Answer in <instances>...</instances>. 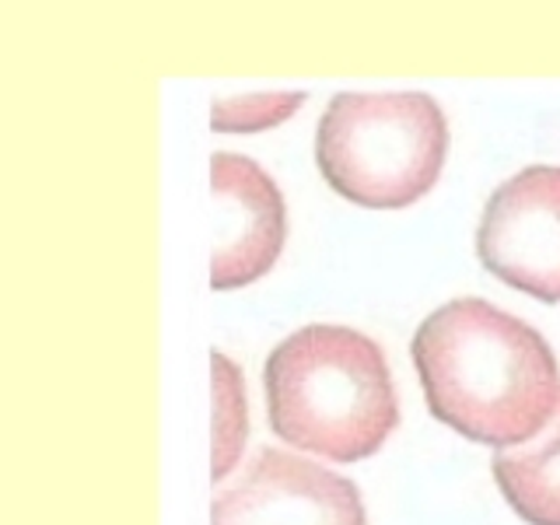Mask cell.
I'll list each match as a JSON object with an SVG mask.
<instances>
[{
	"instance_id": "ba28073f",
	"label": "cell",
	"mask_w": 560,
	"mask_h": 525,
	"mask_svg": "<svg viewBox=\"0 0 560 525\" xmlns=\"http://www.w3.org/2000/svg\"><path fill=\"white\" fill-rule=\"evenodd\" d=\"M302 98L305 95H256V98L242 102V105L224 102L221 109H228V113L238 109V116L218 119V130H259V127H270V122L284 119Z\"/></svg>"
},
{
	"instance_id": "52a82bcc",
	"label": "cell",
	"mask_w": 560,
	"mask_h": 525,
	"mask_svg": "<svg viewBox=\"0 0 560 525\" xmlns=\"http://www.w3.org/2000/svg\"><path fill=\"white\" fill-rule=\"evenodd\" d=\"M494 480L529 525H560V420L547 442L529 452L498 448Z\"/></svg>"
},
{
	"instance_id": "3957f363",
	"label": "cell",
	"mask_w": 560,
	"mask_h": 525,
	"mask_svg": "<svg viewBox=\"0 0 560 525\" xmlns=\"http://www.w3.org/2000/svg\"><path fill=\"white\" fill-rule=\"evenodd\" d=\"M445 154V113L424 92H340L315 133L326 183L372 210L417 203L438 183Z\"/></svg>"
},
{
	"instance_id": "8992f818",
	"label": "cell",
	"mask_w": 560,
	"mask_h": 525,
	"mask_svg": "<svg viewBox=\"0 0 560 525\" xmlns=\"http://www.w3.org/2000/svg\"><path fill=\"white\" fill-rule=\"evenodd\" d=\"M214 267L210 288L228 291L262 277L284 249V197L256 162L242 154H214Z\"/></svg>"
},
{
	"instance_id": "5b68a950",
	"label": "cell",
	"mask_w": 560,
	"mask_h": 525,
	"mask_svg": "<svg viewBox=\"0 0 560 525\" xmlns=\"http://www.w3.org/2000/svg\"><path fill=\"white\" fill-rule=\"evenodd\" d=\"M210 525H368L358 487L291 452H256L210 508Z\"/></svg>"
},
{
	"instance_id": "7a4b0ae2",
	"label": "cell",
	"mask_w": 560,
	"mask_h": 525,
	"mask_svg": "<svg viewBox=\"0 0 560 525\" xmlns=\"http://www.w3.org/2000/svg\"><path fill=\"white\" fill-rule=\"evenodd\" d=\"M262 385L273 434L332 463L375 455L399 424L382 347L350 326L315 323L291 332L270 350Z\"/></svg>"
},
{
	"instance_id": "6da1fadb",
	"label": "cell",
	"mask_w": 560,
	"mask_h": 525,
	"mask_svg": "<svg viewBox=\"0 0 560 525\" xmlns=\"http://www.w3.org/2000/svg\"><path fill=\"white\" fill-rule=\"evenodd\" d=\"M410 350L431 413L472 442L504 452L536 438L560 407L550 343L483 298L434 308Z\"/></svg>"
},
{
	"instance_id": "277c9868",
	"label": "cell",
	"mask_w": 560,
	"mask_h": 525,
	"mask_svg": "<svg viewBox=\"0 0 560 525\" xmlns=\"http://www.w3.org/2000/svg\"><path fill=\"white\" fill-rule=\"evenodd\" d=\"M480 262L539 302H560V168L533 165L487 200L477 228Z\"/></svg>"
}]
</instances>
